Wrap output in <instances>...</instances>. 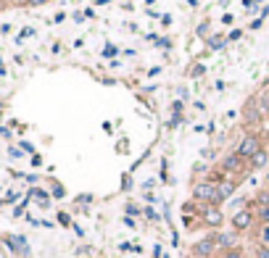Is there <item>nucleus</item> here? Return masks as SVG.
Wrapping results in <instances>:
<instances>
[{"label":"nucleus","mask_w":269,"mask_h":258,"mask_svg":"<svg viewBox=\"0 0 269 258\" xmlns=\"http://www.w3.org/2000/svg\"><path fill=\"white\" fill-rule=\"evenodd\" d=\"M193 195H195V201H208L211 205L225 201V198H222V192H219V187H216V184H208V182H203V184L195 187Z\"/></svg>","instance_id":"1"},{"label":"nucleus","mask_w":269,"mask_h":258,"mask_svg":"<svg viewBox=\"0 0 269 258\" xmlns=\"http://www.w3.org/2000/svg\"><path fill=\"white\" fill-rule=\"evenodd\" d=\"M256 153H261V145H259V140H256V137H246L240 143V147H238V156L240 158H253Z\"/></svg>","instance_id":"2"},{"label":"nucleus","mask_w":269,"mask_h":258,"mask_svg":"<svg viewBox=\"0 0 269 258\" xmlns=\"http://www.w3.org/2000/svg\"><path fill=\"white\" fill-rule=\"evenodd\" d=\"M232 224H235V229H248V227H251V214H248V211H240V214H235Z\"/></svg>","instance_id":"3"},{"label":"nucleus","mask_w":269,"mask_h":258,"mask_svg":"<svg viewBox=\"0 0 269 258\" xmlns=\"http://www.w3.org/2000/svg\"><path fill=\"white\" fill-rule=\"evenodd\" d=\"M211 250H214V240H201V242L193 248V253H195V256H211Z\"/></svg>","instance_id":"4"},{"label":"nucleus","mask_w":269,"mask_h":258,"mask_svg":"<svg viewBox=\"0 0 269 258\" xmlns=\"http://www.w3.org/2000/svg\"><path fill=\"white\" fill-rule=\"evenodd\" d=\"M206 221H208V224H214V227H216V224H222V214H219V208H208V211H206Z\"/></svg>","instance_id":"5"},{"label":"nucleus","mask_w":269,"mask_h":258,"mask_svg":"<svg viewBox=\"0 0 269 258\" xmlns=\"http://www.w3.org/2000/svg\"><path fill=\"white\" fill-rule=\"evenodd\" d=\"M264 164H267V153L264 150L256 153V156H253V166H264Z\"/></svg>","instance_id":"6"},{"label":"nucleus","mask_w":269,"mask_h":258,"mask_svg":"<svg viewBox=\"0 0 269 258\" xmlns=\"http://www.w3.org/2000/svg\"><path fill=\"white\" fill-rule=\"evenodd\" d=\"M256 256H259V258H269V248H267V245H259V250H256Z\"/></svg>","instance_id":"7"},{"label":"nucleus","mask_w":269,"mask_h":258,"mask_svg":"<svg viewBox=\"0 0 269 258\" xmlns=\"http://www.w3.org/2000/svg\"><path fill=\"white\" fill-rule=\"evenodd\" d=\"M238 158H240V156H235V158H227V164H225V166H227V169H238V164H240Z\"/></svg>","instance_id":"8"},{"label":"nucleus","mask_w":269,"mask_h":258,"mask_svg":"<svg viewBox=\"0 0 269 258\" xmlns=\"http://www.w3.org/2000/svg\"><path fill=\"white\" fill-rule=\"evenodd\" d=\"M219 192H222V198H227L229 192H232V184H222V187H219Z\"/></svg>","instance_id":"9"},{"label":"nucleus","mask_w":269,"mask_h":258,"mask_svg":"<svg viewBox=\"0 0 269 258\" xmlns=\"http://www.w3.org/2000/svg\"><path fill=\"white\" fill-rule=\"evenodd\" d=\"M103 55H106V58H114V55H116V48H114V45H108V48L103 50Z\"/></svg>","instance_id":"10"},{"label":"nucleus","mask_w":269,"mask_h":258,"mask_svg":"<svg viewBox=\"0 0 269 258\" xmlns=\"http://www.w3.org/2000/svg\"><path fill=\"white\" fill-rule=\"evenodd\" d=\"M259 216H261V221H269V205H264V208L259 211Z\"/></svg>","instance_id":"11"},{"label":"nucleus","mask_w":269,"mask_h":258,"mask_svg":"<svg viewBox=\"0 0 269 258\" xmlns=\"http://www.w3.org/2000/svg\"><path fill=\"white\" fill-rule=\"evenodd\" d=\"M222 42H225L222 37H214V40H211V48H214V50H216V48H222Z\"/></svg>","instance_id":"12"},{"label":"nucleus","mask_w":269,"mask_h":258,"mask_svg":"<svg viewBox=\"0 0 269 258\" xmlns=\"http://www.w3.org/2000/svg\"><path fill=\"white\" fill-rule=\"evenodd\" d=\"M216 242H219V245H229V237H225V235H219V237H216Z\"/></svg>","instance_id":"13"},{"label":"nucleus","mask_w":269,"mask_h":258,"mask_svg":"<svg viewBox=\"0 0 269 258\" xmlns=\"http://www.w3.org/2000/svg\"><path fill=\"white\" fill-rule=\"evenodd\" d=\"M261 240L269 245V227H264V232H261Z\"/></svg>","instance_id":"14"},{"label":"nucleus","mask_w":269,"mask_h":258,"mask_svg":"<svg viewBox=\"0 0 269 258\" xmlns=\"http://www.w3.org/2000/svg\"><path fill=\"white\" fill-rule=\"evenodd\" d=\"M225 258H240V253H238V250H227Z\"/></svg>","instance_id":"15"},{"label":"nucleus","mask_w":269,"mask_h":258,"mask_svg":"<svg viewBox=\"0 0 269 258\" xmlns=\"http://www.w3.org/2000/svg\"><path fill=\"white\" fill-rule=\"evenodd\" d=\"M29 3H35V5H40V3H48V0H29Z\"/></svg>","instance_id":"16"},{"label":"nucleus","mask_w":269,"mask_h":258,"mask_svg":"<svg viewBox=\"0 0 269 258\" xmlns=\"http://www.w3.org/2000/svg\"><path fill=\"white\" fill-rule=\"evenodd\" d=\"M267 113H269V106H267Z\"/></svg>","instance_id":"17"}]
</instances>
